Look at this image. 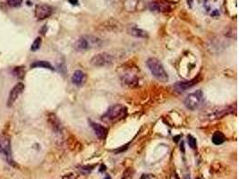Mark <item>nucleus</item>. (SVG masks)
<instances>
[{
  "label": "nucleus",
  "instance_id": "ddd939ff",
  "mask_svg": "<svg viewBox=\"0 0 239 179\" xmlns=\"http://www.w3.org/2000/svg\"><path fill=\"white\" fill-rule=\"evenodd\" d=\"M127 32H128V34L134 36V37H136V38H146L148 37V34L145 30H143L141 29H139L137 27H134V26H131L127 29Z\"/></svg>",
  "mask_w": 239,
  "mask_h": 179
},
{
  "label": "nucleus",
  "instance_id": "6ab92c4d",
  "mask_svg": "<svg viewBox=\"0 0 239 179\" xmlns=\"http://www.w3.org/2000/svg\"><path fill=\"white\" fill-rule=\"evenodd\" d=\"M13 75L19 79H23L24 77L25 72H24L23 67H15V68H13Z\"/></svg>",
  "mask_w": 239,
  "mask_h": 179
},
{
  "label": "nucleus",
  "instance_id": "20e7f679",
  "mask_svg": "<svg viewBox=\"0 0 239 179\" xmlns=\"http://www.w3.org/2000/svg\"><path fill=\"white\" fill-rule=\"evenodd\" d=\"M101 45V41L100 39L91 36V35H85L79 38L76 42L74 43V48L77 51H84L90 48L98 47Z\"/></svg>",
  "mask_w": 239,
  "mask_h": 179
},
{
  "label": "nucleus",
  "instance_id": "423d86ee",
  "mask_svg": "<svg viewBox=\"0 0 239 179\" xmlns=\"http://www.w3.org/2000/svg\"><path fill=\"white\" fill-rule=\"evenodd\" d=\"M0 153L3 154L6 161L12 166H15V163L12 158V149H11V140L6 134H0Z\"/></svg>",
  "mask_w": 239,
  "mask_h": 179
},
{
  "label": "nucleus",
  "instance_id": "dca6fc26",
  "mask_svg": "<svg viewBox=\"0 0 239 179\" xmlns=\"http://www.w3.org/2000/svg\"><path fill=\"white\" fill-rule=\"evenodd\" d=\"M225 135L221 132H216L212 136V142L216 145H219L225 142Z\"/></svg>",
  "mask_w": 239,
  "mask_h": 179
},
{
  "label": "nucleus",
  "instance_id": "7ed1b4c3",
  "mask_svg": "<svg viewBox=\"0 0 239 179\" xmlns=\"http://www.w3.org/2000/svg\"><path fill=\"white\" fill-rule=\"evenodd\" d=\"M232 112H233L232 107H218L209 110H205L203 113L201 114L200 117L202 120L213 121L216 119H220L221 117L228 115V114Z\"/></svg>",
  "mask_w": 239,
  "mask_h": 179
},
{
  "label": "nucleus",
  "instance_id": "f8f14e48",
  "mask_svg": "<svg viewBox=\"0 0 239 179\" xmlns=\"http://www.w3.org/2000/svg\"><path fill=\"white\" fill-rule=\"evenodd\" d=\"M86 79H87V76L83 71L77 70L74 73V74L72 76V82L74 84H75L77 86H82L85 83Z\"/></svg>",
  "mask_w": 239,
  "mask_h": 179
},
{
  "label": "nucleus",
  "instance_id": "aec40b11",
  "mask_svg": "<svg viewBox=\"0 0 239 179\" xmlns=\"http://www.w3.org/2000/svg\"><path fill=\"white\" fill-rule=\"evenodd\" d=\"M40 45H41V39L40 37L36 38L35 40L33 41V45L30 47V50L31 51H37L39 48L40 47Z\"/></svg>",
  "mask_w": 239,
  "mask_h": 179
},
{
  "label": "nucleus",
  "instance_id": "f257e3e1",
  "mask_svg": "<svg viewBox=\"0 0 239 179\" xmlns=\"http://www.w3.org/2000/svg\"><path fill=\"white\" fill-rule=\"evenodd\" d=\"M126 107L121 104H116L107 109V111L102 116L101 119L107 123H114L123 119L126 116Z\"/></svg>",
  "mask_w": 239,
  "mask_h": 179
},
{
  "label": "nucleus",
  "instance_id": "412c9836",
  "mask_svg": "<svg viewBox=\"0 0 239 179\" xmlns=\"http://www.w3.org/2000/svg\"><path fill=\"white\" fill-rule=\"evenodd\" d=\"M6 1L11 7H19L23 3V0H6Z\"/></svg>",
  "mask_w": 239,
  "mask_h": 179
},
{
  "label": "nucleus",
  "instance_id": "4be33fe9",
  "mask_svg": "<svg viewBox=\"0 0 239 179\" xmlns=\"http://www.w3.org/2000/svg\"><path fill=\"white\" fill-rule=\"evenodd\" d=\"M188 139V144L192 149H195L196 148V139L194 137H193L192 135H188L187 136Z\"/></svg>",
  "mask_w": 239,
  "mask_h": 179
},
{
  "label": "nucleus",
  "instance_id": "1a4fd4ad",
  "mask_svg": "<svg viewBox=\"0 0 239 179\" xmlns=\"http://www.w3.org/2000/svg\"><path fill=\"white\" fill-rule=\"evenodd\" d=\"M52 13H53V8L49 5L41 4V5H38L35 7V17L40 21L49 17L52 14Z\"/></svg>",
  "mask_w": 239,
  "mask_h": 179
},
{
  "label": "nucleus",
  "instance_id": "b1692460",
  "mask_svg": "<svg viewBox=\"0 0 239 179\" xmlns=\"http://www.w3.org/2000/svg\"><path fill=\"white\" fill-rule=\"evenodd\" d=\"M105 170H106V167H105L104 165H101L100 169V172H103V171H105Z\"/></svg>",
  "mask_w": 239,
  "mask_h": 179
},
{
  "label": "nucleus",
  "instance_id": "f3484780",
  "mask_svg": "<svg viewBox=\"0 0 239 179\" xmlns=\"http://www.w3.org/2000/svg\"><path fill=\"white\" fill-rule=\"evenodd\" d=\"M49 123H50L52 128L55 130V131H59L61 128V125H60V123H59L57 117L52 114V115H50V117H49Z\"/></svg>",
  "mask_w": 239,
  "mask_h": 179
},
{
  "label": "nucleus",
  "instance_id": "39448f33",
  "mask_svg": "<svg viewBox=\"0 0 239 179\" xmlns=\"http://www.w3.org/2000/svg\"><path fill=\"white\" fill-rule=\"evenodd\" d=\"M203 100V93L202 91H196L193 93H190L185 100V106L189 110H196L198 109Z\"/></svg>",
  "mask_w": 239,
  "mask_h": 179
},
{
  "label": "nucleus",
  "instance_id": "393cba45",
  "mask_svg": "<svg viewBox=\"0 0 239 179\" xmlns=\"http://www.w3.org/2000/svg\"><path fill=\"white\" fill-rule=\"evenodd\" d=\"M187 2H188V6L191 7L192 6V4H193V0H187Z\"/></svg>",
  "mask_w": 239,
  "mask_h": 179
},
{
  "label": "nucleus",
  "instance_id": "f03ea898",
  "mask_svg": "<svg viewBox=\"0 0 239 179\" xmlns=\"http://www.w3.org/2000/svg\"><path fill=\"white\" fill-rule=\"evenodd\" d=\"M147 67H149L152 75L158 81H161V82H168V75L164 67L157 58H149L147 60Z\"/></svg>",
  "mask_w": 239,
  "mask_h": 179
},
{
  "label": "nucleus",
  "instance_id": "a211bd4d",
  "mask_svg": "<svg viewBox=\"0 0 239 179\" xmlns=\"http://www.w3.org/2000/svg\"><path fill=\"white\" fill-rule=\"evenodd\" d=\"M123 82H124L125 84L129 85L130 87H133V86H134V85L137 83L138 81H137V78H136V77L127 74V75H124Z\"/></svg>",
  "mask_w": 239,
  "mask_h": 179
},
{
  "label": "nucleus",
  "instance_id": "0eeeda50",
  "mask_svg": "<svg viewBox=\"0 0 239 179\" xmlns=\"http://www.w3.org/2000/svg\"><path fill=\"white\" fill-rule=\"evenodd\" d=\"M114 58L113 57L107 54V53H100L95 55L91 59V64L95 67H107L113 64Z\"/></svg>",
  "mask_w": 239,
  "mask_h": 179
},
{
  "label": "nucleus",
  "instance_id": "a878e982",
  "mask_svg": "<svg viewBox=\"0 0 239 179\" xmlns=\"http://www.w3.org/2000/svg\"><path fill=\"white\" fill-rule=\"evenodd\" d=\"M104 179H111V177H110L109 175H107V176H106V177H105Z\"/></svg>",
  "mask_w": 239,
  "mask_h": 179
},
{
  "label": "nucleus",
  "instance_id": "5701e85b",
  "mask_svg": "<svg viewBox=\"0 0 239 179\" xmlns=\"http://www.w3.org/2000/svg\"><path fill=\"white\" fill-rule=\"evenodd\" d=\"M69 3L73 6H78V4H79L78 0H69Z\"/></svg>",
  "mask_w": 239,
  "mask_h": 179
},
{
  "label": "nucleus",
  "instance_id": "6e6552de",
  "mask_svg": "<svg viewBox=\"0 0 239 179\" xmlns=\"http://www.w3.org/2000/svg\"><path fill=\"white\" fill-rule=\"evenodd\" d=\"M23 90H24V84L23 83H18L17 84H15L12 88V90L10 91L9 96H8L7 101H6V105L8 108H11L15 103V101L17 100L19 96L23 93Z\"/></svg>",
  "mask_w": 239,
  "mask_h": 179
},
{
  "label": "nucleus",
  "instance_id": "2eb2a0df",
  "mask_svg": "<svg viewBox=\"0 0 239 179\" xmlns=\"http://www.w3.org/2000/svg\"><path fill=\"white\" fill-rule=\"evenodd\" d=\"M149 8L151 11H154V12H165L169 9L168 6H164L162 4H159V3H156V2L151 3L149 6Z\"/></svg>",
  "mask_w": 239,
  "mask_h": 179
},
{
  "label": "nucleus",
  "instance_id": "bb28decb",
  "mask_svg": "<svg viewBox=\"0 0 239 179\" xmlns=\"http://www.w3.org/2000/svg\"><path fill=\"white\" fill-rule=\"evenodd\" d=\"M196 179H201V178H196Z\"/></svg>",
  "mask_w": 239,
  "mask_h": 179
},
{
  "label": "nucleus",
  "instance_id": "9d476101",
  "mask_svg": "<svg viewBox=\"0 0 239 179\" xmlns=\"http://www.w3.org/2000/svg\"><path fill=\"white\" fill-rule=\"evenodd\" d=\"M90 125H91L92 130L94 131L95 134L98 136L99 139L103 140L106 138L107 134V130L106 129V127H104L103 125H101L98 123L92 122V121H90Z\"/></svg>",
  "mask_w": 239,
  "mask_h": 179
},
{
  "label": "nucleus",
  "instance_id": "4468645a",
  "mask_svg": "<svg viewBox=\"0 0 239 179\" xmlns=\"http://www.w3.org/2000/svg\"><path fill=\"white\" fill-rule=\"evenodd\" d=\"M30 67L31 68L41 67V68H46V69H49V70H54L53 67L51 66V64L49 63L47 61H36L30 64Z\"/></svg>",
  "mask_w": 239,
  "mask_h": 179
},
{
  "label": "nucleus",
  "instance_id": "9b49d317",
  "mask_svg": "<svg viewBox=\"0 0 239 179\" xmlns=\"http://www.w3.org/2000/svg\"><path fill=\"white\" fill-rule=\"evenodd\" d=\"M196 83H197V80L196 79L188 81V82H178V83H177L176 84L174 85V89H175V91H176L177 92L181 93V92L185 91L189 88L193 87Z\"/></svg>",
  "mask_w": 239,
  "mask_h": 179
}]
</instances>
